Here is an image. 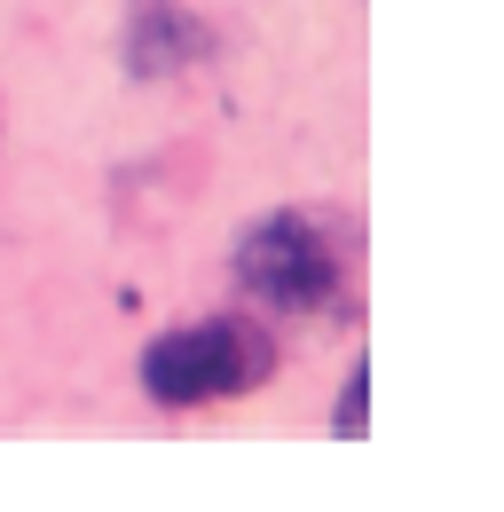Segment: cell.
I'll return each instance as SVG.
<instances>
[{"label": "cell", "instance_id": "obj_1", "mask_svg": "<svg viewBox=\"0 0 504 512\" xmlns=\"http://www.w3.org/2000/svg\"><path fill=\"white\" fill-rule=\"evenodd\" d=\"M276 371V347L252 331V323H189L150 339L142 355V394L166 402V410H197V402H229Z\"/></svg>", "mask_w": 504, "mask_h": 512}, {"label": "cell", "instance_id": "obj_2", "mask_svg": "<svg viewBox=\"0 0 504 512\" xmlns=\"http://www.w3.org/2000/svg\"><path fill=\"white\" fill-rule=\"evenodd\" d=\"M237 284L268 308H323L331 300V253L300 213H268L237 237Z\"/></svg>", "mask_w": 504, "mask_h": 512}, {"label": "cell", "instance_id": "obj_3", "mask_svg": "<svg viewBox=\"0 0 504 512\" xmlns=\"http://www.w3.org/2000/svg\"><path fill=\"white\" fill-rule=\"evenodd\" d=\"M339 442H363L371 434V371H347V386H339Z\"/></svg>", "mask_w": 504, "mask_h": 512}]
</instances>
